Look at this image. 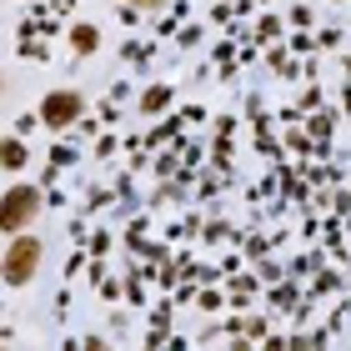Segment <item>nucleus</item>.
<instances>
[{
  "label": "nucleus",
  "mask_w": 351,
  "mask_h": 351,
  "mask_svg": "<svg viewBox=\"0 0 351 351\" xmlns=\"http://www.w3.org/2000/svg\"><path fill=\"white\" fill-rule=\"evenodd\" d=\"M146 5H156V0H146Z\"/></svg>",
  "instance_id": "obj_6"
},
{
  "label": "nucleus",
  "mask_w": 351,
  "mask_h": 351,
  "mask_svg": "<svg viewBox=\"0 0 351 351\" xmlns=\"http://www.w3.org/2000/svg\"><path fill=\"white\" fill-rule=\"evenodd\" d=\"M25 161V146H21V141H10V146H5V166H21Z\"/></svg>",
  "instance_id": "obj_5"
},
{
  "label": "nucleus",
  "mask_w": 351,
  "mask_h": 351,
  "mask_svg": "<svg viewBox=\"0 0 351 351\" xmlns=\"http://www.w3.org/2000/svg\"><path fill=\"white\" fill-rule=\"evenodd\" d=\"M36 266H40V241L36 236H15L5 251V286H25L36 276Z\"/></svg>",
  "instance_id": "obj_1"
},
{
  "label": "nucleus",
  "mask_w": 351,
  "mask_h": 351,
  "mask_svg": "<svg viewBox=\"0 0 351 351\" xmlns=\"http://www.w3.org/2000/svg\"><path fill=\"white\" fill-rule=\"evenodd\" d=\"M71 40H75V51L86 56V51H95V40H101V36H95V25H81V30H75Z\"/></svg>",
  "instance_id": "obj_4"
},
{
  "label": "nucleus",
  "mask_w": 351,
  "mask_h": 351,
  "mask_svg": "<svg viewBox=\"0 0 351 351\" xmlns=\"http://www.w3.org/2000/svg\"><path fill=\"white\" fill-rule=\"evenodd\" d=\"M36 211H40L36 186H10V191H5V201H0V226H5V231L15 236V231H21Z\"/></svg>",
  "instance_id": "obj_2"
},
{
  "label": "nucleus",
  "mask_w": 351,
  "mask_h": 351,
  "mask_svg": "<svg viewBox=\"0 0 351 351\" xmlns=\"http://www.w3.org/2000/svg\"><path fill=\"white\" fill-rule=\"evenodd\" d=\"M75 116H81V95L75 90H56L45 101V125H71Z\"/></svg>",
  "instance_id": "obj_3"
}]
</instances>
